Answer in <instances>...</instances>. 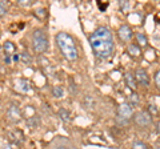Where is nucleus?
I'll use <instances>...</instances> for the list:
<instances>
[{
    "mask_svg": "<svg viewBox=\"0 0 160 149\" xmlns=\"http://www.w3.org/2000/svg\"><path fill=\"white\" fill-rule=\"evenodd\" d=\"M40 124V120H39V116H32L31 118H28V125L29 127H32V128H35V127H38Z\"/></svg>",
    "mask_w": 160,
    "mask_h": 149,
    "instance_id": "obj_19",
    "label": "nucleus"
},
{
    "mask_svg": "<svg viewBox=\"0 0 160 149\" xmlns=\"http://www.w3.org/2000/svg\"><path fill=\"white\" fill-rule=\"evenodd\" d=\"M6 116H7L9 123L18 124L20 120H22V111H20V108L16 105V104H11L7 109Z\"/></svg>",
    "mask_w": 160,
    "mask_h": 149,
    "instance_id": "obj_6",
    "label": "nucleus"
},
{
    "mask_svg": "<svg viewBox=\"0 0 160 149\" xmlns=\"http://www.w3.org/2000/svg\"><path fill=\"white\" fill-rule=\"evenodd\" d=\"M89 44L95 56L100 60H107L115 52V41L108 27H98L89 36Z\"/></svg>",
    "mask_w": 160,
    "mask_h": 149,
    "instance_id": "obj_1",
    "label": "nucleus"
},
{
    "mask_svg": "<svg viewBox=\"0 0 160 149\" xmlns=\"http://www.w3.org/2000/svg\"><path fill=\"white\" fill-rule=\"evenodd\" d=\"M13 88L15 91L19 92V93H28L31 91V87H29V83L27 80H24V79H18V80H15V84H13Z\"/></svg>",
    "mask_w": 160,
    "mask_h": 149,
    "instance_id": "obj_9",
    "label": "nucleus"
},
{
    "mask_svg": "<svg viewBox=\"0 0 160 149\" xmlns=\"http://www.w3.org/2000/svg\"><path fill=\"white\" fill-rule=\"evenodd\" d=\"M136 41H138V46L140 48H142V47L146 48L148 46V39H147V36L143 32H136Z\"/></svg>",
    "mask_w": 160,
    "mask_h": 149,
    "instance_id": "obj_13",
    "label": "nucleus"
},
{
    "mask_svg": "<svg viewBox=\"0 0 160 149\" xmlns=\"http://www.w3.org/2000/svg\"><path fill=\"white\" fill-rule=\"evenodd\" d=\"M155 84H156L158 89L160 91V69H159L156 73H155Z\"/></svg>",
    "mask_w": 160,
    "mask_h": 149,
    "instance_id": "obj_23",
    "label": "nucleus"
},
{
    "mask_svg": "<svg viewBox=\"0 0 160 149\" xmlns=\"http://www.w3.org/2000/svg\"><path fill=\"white\" fill-rule=\"evenodd\" d=\"M132 120L140 128H148L152 124V116L147 111H138L136 113H133Z\"/></svg>",
    "mask_w": 160,
    "mask_h": 149,
    "instance_id": "obj_5",
    "label": "nucleus"
},
{
    "mask_svg": "<svg viewBox=\"0 0 160 149\" xmlns=\"http://www.w3.org/2000/svg\"><path fill=\"white\" fill-rule=\"evenodd\" d=\"M131 149H151V148H149L148 144L144 142V141H135L132 144V148Z\"/></svg>",
    "mask_w": 160,
    "mask_h": 149,
    "instance_id": "obj_17",
    "label": "nucleus"
},
{
    "mask_svg": "<svg viewBox=\"0 0 160 149\" xmlns=\"http://www.w3.org/2000/svg\"><path fill=\"white\" fill-rule=\"evenodd\" d=\"M124 80H126V84L129 89H132L133 92H136L138 89V83H136V79H135V74L132 72H127L124 74Z\"/></svg>",
    "mask_w": 160,
    "mask_h": 149,
    "instance_id": "obj_11",
    "label": "nucleus"
},
{
    "mask_svg": "<svg viewBox=\"0 0 160 149\" xmlns=\"http://www.w3.org/2000/svg\"><path fill=\"white\" fill-rule=\"evenodd\" d=\"M135 79H136V83L138 85H142V87H148L149 85V76L147 71L144 68H138L136 71H135Z\"/></svg>",
    "mask_w": 160,
    "mask_h": 149,
    "instance_id": "obj_7",
    "label": "nucleus"
},
{
    "mask_svg": "<svg viewBox=\"0 0 160 149\" xmlns=\"http://www.w3.org/2000/svg\"><path fill=\"white\" fill-rule=\"evenodd\" d=\"M59 117L62 118L64 123H69V121H71V113H69V111H67L66 108H60L59 109Z\"/></svg>",
    "mask_w": 160,
    "mask_h": 149,
    "instance_id": "obj_15",
    "label": "nucleus"
},
{
    "mask_svg": "<svg viewBox=\"0 0 160 149\" xmlns=\"http://www.w3.org/2000/svg\"><path fill=\"white\" fill-rule=\"evenodd\" d=\"M127 52H128V55L131 57H133V59H139L140 56H142V48H140L138 44H133V43H131V44H128V47H127Z\"/></svg>",
    "mask_w": 160,
    "mask_h": 149,
    "instance_id": "obj_12",
    "label": "nucleus"
},
{
    "mask_svg": "<svg viewBox=\"0 0 160 149\" xmlns=\"http://www.w3.org/2000/svg\"><path fill=\"white\" fill-rule=\"evenodd\" d=\"M18 4L19 6H23V7H29L31 4H33V0H19Z\"/></svg>",
    "mask_w": 160,
    "mask_h": 149,
    "instance_id": "obj_22",
    "label": "nucleus"
},
{
    "mask_svg": "<svg viewBox=\"0 0 160 149\" xmlns=\"http://www.w3.org/2000/svg\"><path fill=\"white\" fill-rule=\"evenodd\" d=\"M55 41H56V46L60 49L62 55L68 61L78 60V57H79L78 48H76V44H75V40L71 35L67 32H59V33H56V36H55Z\"/></svg>",
    "mask_w": 160,
    "mask_h": 149,
    "instance_id": "obj_2",
    "label": "nucleus"
},
{
    "mask_svg": "<svg viewBox=\"0 0 160 149\" xmlns=\"http://www.w3.org/2000/svg\"><path fill=\"white\" fill-rule=\"evenodd\" d=\"M52 96L55 99H63L64 97V88L62 85L52 87Z\"/></svg>",
    "mask_w": 160,
    "mask_h": 149,
    "instance_id": "obj_14",
    "label": "nucleus"
},
{
    "mask_svg": "<svg viewBox=\"0 0 160 149\" xmlns=\"http://www.w3.org/2000/svg\"><path fill=\"white\" fill-rule=\"evenodd\" d=\"M20 60H22L24 64H28V65L32 63V59H31V56H29L28 52H23L22 55H20Z\"/></svg>",
    "mask_w": 160,
    "mask_h": 149,
    "instance_id": "obj_18",
    "label": "nucleus"
},
{
    "mask_svg": "<svg viewBox=\"0 0 160 149\" xmlns=\"http://www.w3.org/2000/svg\"><path fill=\"white\" fill-rule=\"evenodd\" d=\"M133 117V107H131L128 103L120 104L118 108V115H116V124L119 127H126L131 123Z\"/></svg>",
    "mask_w": 160,
    "mask_h": 149,
    "instance_id": "obj_4",
    "label": "nucleus"
},
{
    "mask_svg": "<svg viewBox=\"0 0 160 149\" xmlns=\"http://www.w3.org/2000/svg\"><path fill=\"white\" fill-rule=\"evenodd\" d=\"M3 51H4V57H13V55H16V46L12 43L7 40L6 43L3 44Z\"/></svg>",
    "mask_w": 160,
    "mask_h": 149,
    "instance_id": "obj_10",
    "label": "nucleus"
},
{
    "mask_svg": "<svg viewBox=\"0 0 160 149\" xmlns=\"http://www.w3.org/2000/svg\"><path fill=\"white\" fill-rule=\"evenodd\" d=\"M32 47L36 53H44L48 49V37L44 29H35L32 33Z\"/></svg>",
    "mask_w": 160,
    "mask_h": 149,
    "instance_id": "obj_3",
    "label": "nucleus"
},
{
    "mask_svg": "<svg viewBox=\"0 0 160 149\" xmlns=\"http://www.w3.org/2000/svg\"><path fill=\"white\" fill-rule=\"evenodd\" d=\"M2 149H15L12 145H6V147H4V148H2Z\"/></svg>",
    "mask_w": 160,
    "mask_h": 149,
    "instance_id": "obj_27",
    "label": "nucleus"
},
{
    "mask_svg": "<svg viewBox=\"0 0 160 149\" xmlns=\"http://www.w3.org/2000/svg\"><path fill=\"white\" fill-rule=\"evenodd\" d=\"M7 13V8L4 7V2H0V17H3Z\"/></svg>",
    "mask_w": 160,
    "mask_h": 149,
    "instance_id": "obj_24",
    "label": "nucleus"
},
{
    "mask_svg": "<svg viewBox=\"0 0 160 149\" xmlns=\"http://www.w3.org/2000/svg\"><path fill=\"white\" fill-rule=\"evenodd\" d=\"M2 49H3V47H2V44H0V52H2Z\"/></svg>",
    "mask_w": 160,
    "mask_h": 149,
    "instance_id": "obj_28",
    "label": "nucleus"
},
{
    "mask_svg": "<svg viewBox=\"0 0 160 149\" xmlns=\"http://www.w3.org/2000/svg\"><path fill=\"white\" fill-rule=\"evenodd\" d=\"M55 149H72V148L68 147V145H59V147H56Z\"/></svg>",
    "mask_w": 160,
    "mask_h": 149,
    "instance_id": "obj_25",
    "label": "nucleus"
},
{
    "mask_svg": "<svg viewBox=\"0 0 160 149\" xmlns=\"http://www.w3.org/2000/svg\"><path fill=\"white\" fill-rule=\"evenodd\" d=\"M118 36L120 39V41L128 43L132 39L133 32H132V29H131V27H129L128 24H123V26H120L119 29H118Z\"/></svg>",
    "mask_w": 160,
    "mask_h": 149,
    "instance_id": "obj_8",
    "label": "nucleus"
},
{
    "mask_svg": "<svg viewBox=\"0 0 160 149\" xmlns=\"http://www.w3.org/2000/svg\"><path fill=\"white\" fill-rule=\"evenodd\" d=\"M84 104H86V107H87V109H91V108H93V99L91 97V96H86L84 97Z\"/></svg>",
    "mask_w": 160,
    "mask_h": 149,
    "instance_id": "obj_21",
    "label": "nucleus"
},
{
    "mask_svg": "<svg viewBox=\"0 0 160 149\" xmlns=\"http://www.w3.org/2000/svg\"><path fill=\"white\" fill-rule=\"evenodd\" d=\"M147 112H148L151 116H153V115H158V113H159V109H158V107L155 105V104H148Z\"/></svg>",
    "mask_w": 160,
    "mask_h": 149,
    "instance_id": "obj_20",
    "label": "nucleus"
},
{
    "mask_svg": "<svg viewBox=\"0 0 160 149\" xmlns=\"http://www.w3.org/2000/svg\"><path fill=\"white\" fill-rule=\"evenodd\" d=\"M156 132H158L159 135H160V120L156 123Z\"/></svg>",
    "mask_w": 160,
    "mask_h": 149,
    "instance_id": "obj_26",
    "label": "nucleus"
},
{
    "mask_svg": "<svg viewBox=\"0 0 160 149\" xmlns=\"http://www.w3.org/2000/svg\"><path fill=\"white\" fill-rule=\"evenodd\" d=\"M128 100H129V105L131 107H135V105H138V104L140 103V99H139V95L136 92H133V93H131L129 95V97H128Z\"/></svg>",
    "mask_w": 160,
    "mask_h": 149,
    "instance_id": "obj_16",
    "label": "nucleus"
}]
</instances>
